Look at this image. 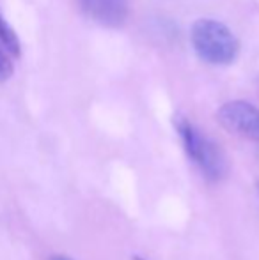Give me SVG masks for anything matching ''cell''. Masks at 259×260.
<instances>
[{"instance_id":"cell-5","label":"cell","mask_w":259,"mask_h":260,"mask_svg":"<svg viewBox=\"0 0 259 260\" xmlns=\"http://www.w3.org/2000/svg\"><path fill=\"white\" fill-rule=\"evenodd\" d=\"M0 45L4 46L9 55L13 57H20L21 53V45H20V38L14 32V28L9 25V21L4 18V14L0 13Z\"/></svg>"},{"instance_id":"cell-8","label":"cell","mask_w":259,"mask_h":260,"mask_svg":"<svg viewBox=\"0 0 259 260\" xmlns=\"http://www.w3.org/2000/svg\"><path fill=\"white\" fill-rule=\"evenodd\" d=\"M133 260H146V258H142V257H133Z\"/></svg>"},{"instance_id":"cell-3","label":"cell","mask_w":259,"mask_h":260,"mask_svg":"<svg viewBox=\"0 0 259 260\" xmlns=\"http://www.w3.org/2000/svg\"><path fill=\"white\" fill-rule=\"evenodd\" d=\"M217 119L225 131L259 142V108L249 101H227L218 108Z\"/></svg>"},{"instance_id":"cell-6","label":"cell","mask_w":259,"mask_h":260,"mask_svg":"<svg viewBox=\"0 0 259 260\" xmlns=\"http://www.w3.org/2000/svg\"><path fill=\"white\" fill-rule=\"evenodd\" d=\"M13 60H11L9 53L4 50V46L0 45V83L2 82H7V80L13 76Z\"/></svg>"},{"instance_id":"cell-7","label":"cell","mask_w":259,"mask_h":260,"mask_svg":"<svg viewBox=\"0 0 259 260\" xmlns=\"http://www.w3.org/2000/svg\"><path fill=\"white\" fill-rule=\"evenodd\" d=\"M50 260H71V258H68V257H64V255H55V257H52Z\"/></svg>"},{"instance_id":"cell-4","label":"cell","mask_w":259,"mask_h":260,"mask_svg":"<svg viewBox=\"0 0 259 260\" xmlns=\"http://www.w3.org/2000/svg\"><path fill=\"white\" fill-rule=\"evenodd\" d=\"M80 13L107 28H119L130 16V0H76Z\"/></svg>"},{"instance_id":"cell-1","label":"cell","mask_w":259,"mask_h":260,"mask_svg":"<svg viewBox=\"0 0 259 260\" xmlns=\"http://www.w3.org/2000/svg\"><path fill=\"white\" fill-rule=\"evenodd\" d=\"M174 124L183 142L185 151L200 170V174L211 182L224 181L231 172V163L224 149L185 117H178Z\"/></svg>"},{"instance_id":"cell-9","label":"cell","mask_w":259,"mask_h":260,"mask_svg":"<svg viewBox=\"0 0 259 260\" xmlns=\"http://www.w3.org/2000/svg\"><path fill=\"white\" fill-rule=\"evenodd\" d=\"M257 195H259V182H257Z\"/></svg>"},{"instance_id":"cell-2","label":"cell","mask_w":259,"mask_h":260,"mask_svg":"<svg viewBox=\"0 0 259 260\" xmlns=\"http://www.w3.org/2000/svg\"><path fill=\"white\" fill-rule=\"evenodd\" d=\"M190 43L197 57L211 66H229L240 53V43L231 28L211 18L197 20L192 25Z\"/></svg>"}]
</instances>
